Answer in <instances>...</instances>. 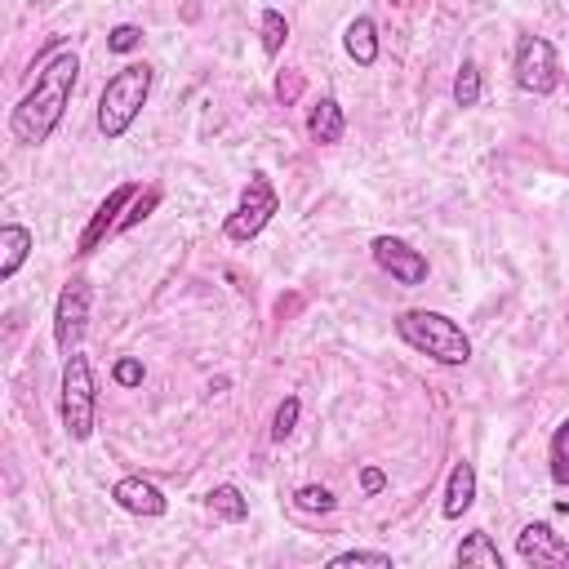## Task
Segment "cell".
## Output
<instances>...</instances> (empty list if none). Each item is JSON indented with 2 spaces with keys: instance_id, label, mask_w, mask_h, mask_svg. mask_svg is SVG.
I'll return each mask as SVG.
<instances>
[{
  "instance_id": "8fae6325",
  "label": "cell",
  "mask_w": 569,
  "mask_h": 569,
  "mask_svg": "<svg viewBox=\"0 0 569 569\" xmlns=\"http://www.w3.org/2000/svg\"><path fill=\"white\" fill-rule=\"evenodd\" d=\"M111 502L129 516H142V520H156L169 511V498L160 493V485H151L147 476H120L111 485Z\"/></svg>"
},
{
  "instance_id": "ffe728a7",
  "label": "cell",
  "mask_w": 569,
  "mask_h": 569,
  "mask_svg": "<svg viewBox=\"0 0 569 569\" xmlns=\"http://www.w3.org/2000/svg\"><path fill=\"white\" fill-rule=\"evenodd\" d=\"M480 89H485V80H480V67L471 62V58H462V67H458V76H453V107H476L480 102Z\"/></svg>"
},
{
  "instance_id": "cb8c5ba5",
  "label": "cell",
  "mask_w": 569,
  "mask_h": 569,
  "mask_svg": "<svg viewBox=\"0 0 569 569\" xmlns=\"http://www.w3.org/2000/svg\"><path fill=\"white\" fill-rule=\"evenodd\" d=\"M111 378H116V387H142L147 365H142L138 356H120V360L111 365Z\"/></svg>"
},
{
  "instance_id": "7a4b0ae2",
  "label": "cell",
  "mask_w": 569,
  "mask_h": 569,
  "mask_svg": "<svg viewBox=\"0 0 569 569\" xmlns=\"http://www.w3.org/2000/svg\"><path fill=\"white\" fill-rule=\"evenodd\" d=\"M391 329H396V338H400L405 347H413L418 356H427V360H436V365H445V369H458V365L471 360V338H467V329H462L453 316H445V311L409 307V311H400V316L391 320Z\"/></svg>"
},
{
  "instance_id": "d6986e66",
  "label": "cell",
  "mask_w": 569,
  "mask_h": 569,
  "mask_svg": "<svg viewBox=\"0 0 569 569\" xmlns=\"http://www.w3.org/2000/svg\"><path fill=\"white\" fill-rule=\"evenodd\" d=\"M258 31H262V53H267V58H276V53L284 49V40H289V22H284V13L271 9V4L258 13Z\"/></svg>"
},
{
  "instance_id": "8992f818",
  "label": "cell",
  "mask_w": 569,
  "mask_h": 569,
  "mask_svg": "<svg viewBox=\"0 0 569 569\" xmlns=\"http://www.w3.org/2000/svg\"><path fill=\"white\" fill-rule=\"evenodd\" d=\"M276 213H280V196H276V187L267 182V173H249V182H244L236 209H231L227 222H222V236H227L231 244H249L253 236L267 231V222H271Z\"/></svg>"
},
{
  "instance_id": "ac0fdd59",
  "label": "cell",
  "mask_w": 569,
  "mask_h": 569,
  "mask_svg": "<svg viewBox=\"0 0 569 569\" xmlns=\"http://www.w3.org/2000/svg\"><path fill=\"white\" fill-rule=\"evenodd\" d=\"M547 476L551 485H569V418L556 422L551 445H547Z\"/></svg>"
},
{
  "instance_id": "484cf974",
  "label": "cell",
  "mask_w": 569,
  "mask_h": 569,
  "mask_svg": "<svg viewBox=\"0 0 569 569\" xmlns=\"http://www.w3.org/2000/svg\"><path fill=\"white\" fill-rule=\"evenodd\" d=\"M156 200H160L156 191H147V196L138 191V196H133V204H129V213L120 218V227H116V231H129V227H138V222H142V218H147V213L156 209Z\"/></svg>"
},
{
  "instance_id": "ba28073f",
  "label": "cell",
  "mask_w": 569,
  "mask_h": 569,
  "mask_svg": "<svg viewBox=\"0 0 569 569\" xmlns=\"http://www.w3.org/2000/svg\"><path fill=\"white\" fill-rule=\"evenodd\" d=\"M369 253H373L378 271H382V276H391V280H396V284H405V289H418V284H427V276H431L427 253H422V249H413V244H409V240H400V236H373Z\"/></svg>"
},
{
  "instance_id": "d4e9b609",
  "label": "cell",
  "mask_w": 569,
  "mask_h": 569,
  "mask_svg": "<svg viewBox=\"0 0 569 569\" xmlns=\"http://www.w3.org/2000/svg\"><path fill=\"white\" fill-rule=\"evenodd\" d=\"M142 44V27H133V22H120V27H111V36H107V49L111 53H129V49H138Z\"/></svg>"
},
{
  "instance_id": "277c9868",
  "label": "cell",
  "mask_w": 569,
  "mask_h": 569,
  "mask_svg": "<svg viewBox=\"0 0 569 569\" xmlns=\"http://www.w3.org/2000/svg\"><path fill=\"white\" fill-rule=\"evenodd\" d=\"M58 409H62V431L76 445H84L98 427V382H93V365H89L84 351L62 356V400H58Z\"/></svg>"
},
{
  "instance_id": "9a60e30c",
  "label": "cell",
  "mask_w": 569,
  "mask_h": 569,
  "mask_svg": "<svg viewBox=\"0 0 569 569\" xmlns=\"http://www.w3.org/2000/svg\"><path fill=\"white\" fill-rule=\"evenodd\" d=\"M31 249H36L31 227L4 222V227H0V280H13V276L22 271V262L31 258Z\"/></svg>"
},
{
  "instance_id": "5bb4252c",
  "label": "cell",
  "mask_w": 569,
  "mask_h": 569,
  "mask_svg": "<svg viewBox=\"0 0 569 569\" xmlns=\"http://www.w3.org/2000/svg\"><path fill=\"white\" fill-rule=\"evenodd\" d=\"M342 49H347V58H351L356 67H373V62H378V53H382L378 22H373L369 13L351 18V22H347V31H342Z\"/></svg>"
},
{
  "instance_id": "3957f363",
  "label": "cell",
  "mask_w": 569,
  "mask_h": 569,
  "mask_svg": "<svg viewBox=\"0 0 569 569\" xmlns=\"http://www.w3.org/2000/svg\"><path fill=\"white\" fill-rule=\"evenodd\" d=\"M151 80H156V71L147 62H124L116 76H107V84L98 93V133L107 142H120L133 129V120L142 116V107L151 98Z\"/></svg>"
},
{
  "instance_id": "7c38bea8",
  "label": "cell",
  "mask_w": 569,
  "mask_h": 569,
  "mask_svg": "<svg viewBox=\"0 0 569 569\" xmlns=\"http://www.w3.org/2000/svg\"><path fill=\"white\" fill-rule=\"evenodd\" d=\"M342 133H347V111H342V102H338L333 93L316 98L311 111H307V138H311L316 147H333V142H342Z\"/></svg>"
},
{
  "instance_id": "30bf717a",
  "label": "cell",
  "mask_w": 569,
  "mask_h": 569,
  "mask_svg": "<svg viewBox=\"0 0 569 569\" xmlns=\"http://www.w3.org/2000/svg\"><path fill=\"white\" fill-rule=\"evenodd\" d=\"M516 556L529 569H547V565H569V542L547 525V520H529L516 533Z\"/></svg>"
},
{
  "instance_id": "9c48e42d",
  "label": "cell",
  "mask_w": 569,
  "mask_h": 569,
  "mask_svg": "<svg viewBox=\"0 0 569 569\" xmlns=\"http://www.w3.org/2000/svg\"><path fill=\"white\" fill-rule=\"evenodd\" d=\"M133 196H138V182H120V187L107 191V200L93 209V218L84 222V231H80V240H76V253H80V258H89V253L120 227V213L133 204Z\"/></svg>"
},
{
  "instance_id": "7402d4cb",
  "label": "cell",
  "mask_w": 569,
  "mask_h": 569,
  "mask_svg": "<svg viewBox=\"0 0 569 569\" xmlns=\"http://www.w3.org/2000/svg\"><path fill=\"white\" fill-rule=\"evenodd\" d=\"M298 413H302V400H298V396H284V400L276 405V418H271V440H276V445H284V440L293 436Z\"/></svg>"
},
{
  "instance_id": "6da1fadb",
  "label": "cell",
  "mask_w": 569,
  "mask_h": 569,
  "mask_svg": "<svg viewBox=\"0 0 569 569\" xmlns=\"http://www.w3.org/2000/svg\"><path fill=\"white\" fill-rule=\"evenodd\" d=\"M76 76H80V58H76L71 49H58V53H49V58L40 62L36 84H31V89L18 98V107L9 111V133H13V142H22V147H44V142L58 133V124H62V116H67V107H71Z\"/></svg>"
},
{
  "instance_id": "4316f807",
  "label": "cell",
  "mask_w": 569,
  "mask_h": 569,
  "mask_svg": "<svg viewBox=\"0 0 569 569\" xmlns=\"http://www.w3.org/2000/svg\"><path fill=\"white\" fill-rule=\"evenodd\" d=\"M360 489L373 498V493H382V489H387V476H382L378 467H365V471H360Z\"/></svg>"
},
{
  "instance_id": "52a82bcc",
  "label": "cell",
  "mask_w": 569,
  "mask_h": 569,
  "mask_svg": "<svg viewBox=\"0 0 569 569\" xmlns=\"http://www.w3.org/2000/svg\"><path fill=\"white\" fill-rule=\"evenodd\" d=\"M84 329H89V280L71 276L58 289V302H53V347H58V356L80 351Z\"/></svg>"
},
{
  "instance_id": "5b68a950",
  "label": "cell",
  "mask_w": 569,
  "mask_h": 569,
  "mask_svg": "<svg viewBox=\"0 0 569 569\" xmlns=\"http://www.w3.org/2000/svg\"><path fill=\"white\" fill-rule=\"evenodd\" d=\"M511 80L529 98H551L560 89V58L547 36H520L511 58Z\"/></svg>"
},
{
  "instance_id": "e0dca14e",
  "label": "cell",
  "mask_w": 569,
  "mask_h": 569,
  "mask_svg": "<svg viewBox=\"0 0 569 569\" xmlns=\"http://www.w3.org/2000/svg\"><path fill=\"white\" fill-rule=\"evenodd\" d=\"M204 502H209V511H213L218 520H227V525L249 520V498H244L236 485H213V489L204 493Z\"/></svg>"
},
{
  "instance_id": "603a6c76",
  "label": "cell",
  "mask_w": 569,
  "mask_h": 569,
  "mask_svg": "<svg viewBox=\"0 0 569 569\" xmlns=\"http://www.w3.org/2000/svg\"><path fill=\"white\" fill-rule=\"evenodd\" d=\"M329 565H333V569H342V565H378V569H391L396 560H391L387 551H369V547H351V551H338V556H329Z\"/></svg>"
},
{
  "instance_id": "4fadbf2b",
  "label": "cell",
  "mask_w": 569,
  "mask_h": 569,
  "mask_svg": "<svg viewBox=\"0 0 569 569\" xmlns=\"http://www.w3.org/2000/svg\"><path fill=\"white\" fill-rule=\"evenodd\" d=\"M476 502V467L467 458H458L449 467V480H445V498H440V516L445 520H462Z\"/></svg>"
},
{
  "instance_id": "44dd1931",
  "label": "cell",
  "mask_w": 569,
  "mask_h": 569,
  "mask_svg": "<svg viewBox=\"0 0 569 569\" xmlns=\"http://www.w3.org/2000/svg\"><path fill=\"white\" fill-rule=\"evenodd\" d=\"M293 507L298 511H311V516H329L338 507V498L325 489V485H298L293 489Z\"/></svg>"
},
{
  "instance_id": "2e32d148",
  "label": "cell",
  "mask_w": 569,
  "mask_h": 569,
  "mask_svg": "<svg viewBox=\"0 0 569 569\" xmlns=\"http://www.w3.org/2000/svg\"><path fill=\"white\" fill-rule=\"evenodd\" d=\"M453 565H480V569H502V551L485 529H471L458 547H453Z\"/></svg>"
}]
</instances>
